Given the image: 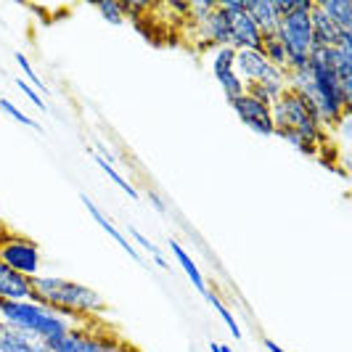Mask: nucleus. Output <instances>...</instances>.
I'll return each mask as SVG.
<instances>
[{
    "label": "nucleus",
    "instance_id": "obj_1",
    "mask_svg": "<svg viewBox=\"0 0 352 352\" xmlns=\"http://www.w3.org/2000/svg\"><path fill=\"white\" fill-rule=\"evenodd\" d=\"M32 292H35V302L48 305L61 318H67L72 323H77L80 318L98 316L106 310V302L98 292H93L88 286L61 276H35L30 278Z\"/></svg>",
    "mask_w": 352,
    "mask_h": 352
},
{
    "label": "nucleus",
    "instance_id": "obj_2",
    "mask_svg": "<svg viewBox=\"0 0 352 352\" xmlns=\"http://www.w3.org/2000/svg\"><path fill=\"white\" fill-rule=\"evenodd\" d=\"M0 320H6L8 326L35 336L40 342H48L77 329V323L61 318L48 305H40L35 300H0Z\"/></svg>",
    "mask_w": 352,
    "mask_h": 352
},
{
    "label": "nucleus",
    "instance_id": "obj_3",
    "mask_svg": "<svg viewBox=\"0 0 352 352\" xmlns=\"http://www.w3.org/2000/svg\"><path fill=\"white\" fill-rule=\"evenodd\" d=\"M316 0H300L297 11L286 14L278 21L276 35L281 40L283 51H286V72L302 69L310 58V53L316 51L313 45V27H310V11H313Z\"/></svg>",
    "mask_w": 352,
    "mask_h": 352
},
{
    "label": "nucleus",
    "instance_id": "obj_4",
    "mask_svg": "<svg viewBox=\"0 0 352 352\" xmlns=\"http://www.w3.org/2000/svg\"><path fill=\"white\" fill-rule=\"evenodd\" d=\"M273 111V124L276 127H289V130H297L300 135H305L310 143L320 146L323 138H326V130L318 122L316 109L307 104L305 98H300L297 93L286 90L276 104L270 106Z\"/></svg>",
    "mask_w": 352,
    "mask_h": 352
},
{
    "label": "nucleus",
    "instance_id": "obj_5",
    "mask_svg": "<svg viewBox=\"0 0 352 352\" xmlns=\"http://www.w3.org/2000/svg\"><path fill=\"white\" fill-rule=\"evenodd\" d=\"M40 247L35 241L24 239V236H16L11 233L6 239V244L0 247V263L6 267H11L14 273L24 276V278H35L40 276Z\"/></svg>",
    "mask_w": 352,
    "mask_h": 352
},
{
    "label": "nucleus",
    "instance_id": "obj_6",
    "mask_svg": "<svg viewBox=\"0 0 352 352\" xmlns=\"http://www.w3.org/2000/svg\"><path fill=\"white\" fill-rule=\"evenodd\" d=\"M45 347H48V352H130V347H124L117 339L88 334L82 329H72L67 334L48 339Z\"/></svg>",
    "mask_w": 352,
    "mask_h": 352
},
{
    "label": "nucleus",
    "instance_id": "obj_7",
    "mask_svg": "<svg viewBox=\"0 0 352 352\" xmlns=\"http://www.w3.org/2000/svg\"><path fill=\"white\" fill-rule=\"evenodd\" d=\"M230 106H233L236 117L247 124L249 130H254V133H260V135H273V133H276L270 106H265V104H260V101H254V98H249L247 93L239 96L236 101H230Z\"/></svg>",
    "mask_w": 352,
    "mask_h": 352
},
{
    "label": "nucleus",
    "instance_id": "obj_8",
    "mask_svg": "<svg viewBox=\"0 0 352 352\" xmlns=\"http://www.w3.org/2000/svg\"><path fill=\"white\" fill-rule=\"evenodd\" d=\"M233 58H236V51L233 48H217L214 58H212V74L214 80L220 82V88L226 93V98L236 101L239 96H244V82L239 80V74L233 69Z\"/></svg>",
    "mask_w": 352,
    "mask_h": 352
},
{
    "label": "nucleus",
    "instance_id": "obj_9",
    "mask_svg": "<svg viewBox=\"0 0 352 352\" xmlns=\"http://www.w3.org/2000/svg\"><path fill=\"white\" fill-rule=\"evenodd\" d=\"M230 24V48L233 51H260V40H263V32L257 30V24L252 21L247 11H233V14H226Z\"/></svg>",
    "mask_w": 352,
    "mask_h": 352
},
{
    "label": "nucleus",
    "instance_id": "obj_10",
    "mask_svg": "<svg viewBox=\"0 0 352 352\" xmlns=\"http://www.w3.org/2000/svg\"><path fill=\"white\" fill-rule=\"evenodd\" d=\"M191 24L196 27V35H199V40L204 45L230 48V24H228V16L220 8H214L204 19H191Z\"/></svg>",
    "mask_w": 352,
    "mask_h": 352
},
{
    "label": "nucleus",
    "instance_id": "obj_11",
    "mask_svg": "<svg viewBox=\"0 0 352 352\" xmlns=\"http://www.w3.org/2000/svg\"><path fill=\"white\" fill-rule=\"evenodd\" d=\"M0 352H48V347H45V342L0 320Z\"/></svg>",
    "mask_w": 352,
    "mask_h": 352
},
{
    "label": "nucleus",
    "instance_id": "obj_12",
    "mask_svg": "<svg viewBox=\"0 0 352 352\" xmlns=\"http://www.w3.org/2000/svg\"><path fill=\"white\" fill-rule=\"evenodd\" d=\"M0 300H35L30 278L14 273L11 267H6L3 263H0Z\"/></svg>",
    "mask_w": 352,
    "mask_h": 352
},
{
    "label": "nucleus",
    "instance_id": "obj_13",
    "mask_svg": "<svg viewBox=\"0 0 352 352\" xmlns=\"http://www.w3.org/2000/svg\"><path fill=\"white\" fill-rule=\"evenodd\" d=\"M310 27H313V45L316 48H336L342 30L318 6H313V11H310Z\"/></svg>",
    "mask_w": 352,
    "mask_h": 352
},
{
    "label": "nucleus",
    "instance_id": "obj_14",
    "mask_svg": "<svg viewBox=\"0 0 352 352\" xmlns=\"http://www.w3.org/2000/svg\"><path fill=\"white\" fill-rule=\"evenodd\" d=\"M244 11H247L252 21L257 24V30L263 35H270L278 30V11H276V3L273 0H244Z\"/></svg>",
    "mask_w": 352,
    "mask_h": 352
},
{
    "label": "nucleus",
    "instance_id": "obj_15",
    "mask_svg": "<svg viewBox=\"0 0 352 352\" xmlns=\"http://www.w3.org/2000/svg\"><path fill=\"white\" fill-rule=\"evenodd\" d=\"M82 204H85V210L90 212V217H93V220H96V223H98V226H101V228H104L106 233H109V236H111V239H114V241H117V244H120V247H122L124 252H127V254L135 260V263L143 265V257L138 254V249H135L133 244H130V241H127V236H124V233H120V228H114V223H111V220L106 217L104 212H101L98 207H96V204H93V201H90L88 196H82Z\"/></svg>",
    "mask_w": 352,
    "mask_h": 352
},
{
    "label": "nucleus",
    "instance_id": "obj_16",
    "mask_svg": "<svg viewBox=\"0 0 352 352\" xmlns=\"http://www.w3.org/2000/svg\"><path fill=\"white\" fill-rule=\"evenodd\" d=\"M316 6L334 21L342 32H352V3L350 0H318Z\"/></svg>",
    "mask_w": 352,
    "mask_h": 352
},
{
    "label": "nucleus",
    "instance_id": "obj_17",
    "mask_svg": "<svg viewBox=\"0 0 352 352\" xmlns=\"http://www.w3.org/2000/svg\"><path fill=\"white\" fill-rule=\"evenodd\" d=\"M170 249H173V254H175L177 265L183 267V273L188 276V281L196 286V292H199V294H207L210 289H207V283H204V278H201V270H199V265L191 260V254H188L186 249L180 247L177 241H170Z\"/></svg>",
    "mask_w": 352,
    "mask_h": 352
},
{
    "label": "nucleus",
    "instance_id": "obj_18",
    "mask_svg": "<svg viewBox=\"0 0 352 352\" xmlns=\"http://www.w3.org/2000/svg\"><path fill=\"white\" fill-rule=\"evenodd\" d=\"M260 53L267 58V64H273L276 69L286 72V51H283L281 40H278V35H276V32L263 35V40H260Z\"/></svg>",
    "mask_w": 352,
    "mask_h": 352
},
{
    "label": "nucleus",
    "instance_id": "obj_19",
    "mask_svg": "<svg viewBox=\"0 0 352 352\" xmlns=\"http://www.w3.org/2000/svg\"><path fill=\"white\" fill-rule=\"evenodd\" d=\"M90 157L96 159V164H98L106 175L114 180V186H120V191H122L124 196H130V199H141V196H138V191H135V188H133V186H130V183H127V180H124V177L114 170V164H111V162H106L104 157H98V151H93V148H90Z\"/></svg>",
    "mask_w": 352,
    "mask_h": 352
},
{
    "label": "nucleus",
    "instance_id": "obj_20",
    "mask_svg": "<svg viewBox=\"0 0 352 352\" xmlns=\"http://www.w3.org/2000/svg\"><path fill=\"white\" fill-rule=\"evenodd\" d=\"M273 135H278V138H283L286 143H292L297 151H302V154H316L318 146L316 143H310L305 135H300L297 130H289V127H276V133Z\"/></svg>",
    "mask_w": 352,
    "mask_h": 352
},
{
    "label": "nucleus",
    "instance_id": "obj_21",
    "mask_svg": "<svg viewBox=\"0 0 352 352\" xmlns=\"http://www.w3.org/2000/svg\"><path fill=\"white\" fill-rule=\"evenodd\" d=\"M127 233H130V239H133V241H135V244H138V247H141L143 252H148V254H151V260H154V263H157L159 267H162V270H167V267H170V265H167V260H164V257L159 254L157 244H154L151 239H146V236H143L141 230H138V228H133V226L127 228Z\"/></svg>",
    "mask_w": 352,
    "mask_h": 352
},
{
    "label": "nucleus",
    "instance_id": "obj_22",
    "mask_svg": "<svg viewBox=\"0 0 352 352\" xmlns=\"http://www.w3.org/2000/svg\"><path fill=\"white\" fill-rule=\"evenodd\" d=\"M204 297H207V300H210V305H212V307H214V310H217V313H220V318H223V320H226V326H228L230 336H236V339H239V336H241V329H239V323H236V318H233V313H230L228 307H226V305H223V300H220V297H217V294H212V292H207V294H204Z\"/></svg>",
    "mask_w": 352,
    "mask_h": 352
},
{
    "label": "nucleus",
    "instance_id": "obj_23",
    "mask_svg": "<svg viewBox=\"0 0 352 352\" xmlns=\"http://www.w3.org/2000/svg\"><path fill=\"white\" fill-rule=\"evenodd\" d=\"M96 8H98V14H101L109 24H124V19H127L122 11V6L114 3V0H104V3H98Z\"/></svg>",
    "mask_w": 352,
    "mask_h": 352
},
{
    "label": "nucleus",
    "instance_id": "obj_24",
    "mask_svg": "<svg viewBox=\"0 0 352 352\" xmlns=\"http://www.w3.org/2000/svg\"><path fill=\"white\" fill-rule=\"evenodd\" d=\"M14 58H16L19 69L24 72V77H27V82H30V85H35V90H45V85H43V80H40V74H37L35 67L30 64V58H27L24 53H14Z\"/></svg>",
    "mask_w": 352,
    "mask_h": 352
},
{
    "label": "nucleus",
    "instance_id": "obj_25",
    "mask_svg": "<svg viewBox=\"0 0 352 352\" xmlns=\"http://www.w3.org/2000/svg\"><path fill=\"white\" fill-rule=\"evenodd\" d=\"M0 109H3V111H6L11 120H16V122L27 124V127H37V130H40V124L32 122V120H30V117H27V114H24V111H21V109L14 104V101H8V98H0Z\"/></svg>",
    "mask_w": 352,
    "mask_h": 352
},
{
    "label": "nucleus",
    "instance_id": "obj_26",
    "mask_svg": "<svg viewBox=\"0 0 352 352\" xmlns=\"http://www.w3.org/2000/svg\"><path fill=\"white\" fill-rule=\"evenodd\" d=\"M14 85H19V90H21V93H24V96H27V98H30V101H32L40 111H45V109H48V106H45V101H43V96H40V93H37V90L32 88L27 80H14Z\"/></svg>",
    "mask_w": 352,
    "mask_h": 352
},
{
    "label": "nucleus",
    "instance_id": "obj_27",
    "mask_svg": "<svg viewBox=\"0 0 352 352\" xmlns=\"http://www.w3.org/2000/svg\"><path fill=\"white\" fill-rule=\"evenodd\" d=\"M148 201L154 204V210L162 212V214H164V201H162V199H159V196L154 194V191H148Z\"/></svg>",
    "mask_w": 352,
    "mask_h": 352
},
{
    "label": "nucleus",
    "instance_id": "obj_28",
    "mask_svg": "<svg viewBox=\"0 0 352 352\" xmlns=\"http://www.w3.org/2000/svg\"><path fill=\"white\" fill-rule=\"evenodd\" d=\"M8 236H11V230L6 228V223H3V220H0V247H3V244H6V239H8Z\"/></svg>",
    "mask_w": 352,
    "mask_h": 352
},
{
    "label": "nucleus",
    "instance_id": "obj_29",
    "mask_svg": "<svg viewBox=\"0 0 352 352\" xmlns=\"http://www.w3.org/2000/svg\"><path fill=\"white\" fill-rule=\"evenodd\" d=\"M210 350H212V352H233V350L228 347V344H220V342H212Z\"/></svg>",
    "mask_w": 352,
    "mask_h": 352
},
{
    "label": "nucleus",
    "instance_id": "obj_30",
    "mask_svg": "<svg viewBox=\"0 0 352 352\" xmlns=\"http://www.w3.org/2000/svg\"><path fill=\"white\" fill-rule=\"evenodd\" d=\"M267 352H286V350H281L276 342H267Z\"/></svg>",
    "mask_w": 352,
    "mask_h": 352
}]
</instances>
